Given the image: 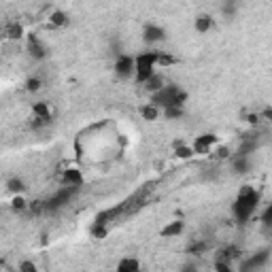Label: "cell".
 Masks as SVG:
<instances>
[{"mask_svg":"<svg viewBox=\"0 0 272 272\" xmlns=\"http://www.w3.org/2000/svg\"><path fill=\"white\" fill-rule=\"evenodd\" d=\"M68 13H64L62 9H53L49 13V17H47V23H49V28H66L68 26Z\"/></svg>","mask_w":272,"mask_h":272,"instance_id":"obj_14","label":"cell"},{"mask_svg":"<svg viewBox=\"0 0 272 272\" xmlns=\"http://www.w3.org/2000/svg\"><path fill=\"white\" fill-rule=\"evenodd\" d=\"M30 111H32V115H34V117H41V119H47V122H53V107L49 105V102H45V100L34 102V105L30 107Z\"/></svg>","mask_w":272,"mask_h":272,"instance_id":"obj_13","label":"cell"},{"mask_svg":"<svg viewBox=\"0 0 272 272\" xmlns=\"http://www.w3.org/2000/svg\"><path fill=\"white\" fill-rule=\"evenodd\" d=\"M260 191L255 189L253 185H243L238 189L236 200L232 204V213H234V219L236 223H247L255 213H258V206H260Z\"/></svg>","mask_w":272,"mask_h":272,"instance_id":"obj_1","label":"cell"},{"mask_svg":"<svg viewBox=\"0 0 272 272\" xmlns=\"http://www.w3.org/2000/svg\"><path fill=\"white\" fill-rule=\"evenodd\" d=\"M140 268H142V264H140L138 258H124V260H119V264H117L119 272H136Z\"/></svg>","mask_w":272,"mask_h":272,"instance_id":"obj_24","label":"cell"},{"mask_svg":"<svg viewBox=\"0 0 272 272\" xmlns=\"http://www.w3.org/2000/svg\"><path fill=\"white\" fill-rule=\"evenodd\" d=\"M2 34H4V38H9V41H19V38H23V26L21 23H17V21H13V23H9L4 30H2Z\"/></svg>","mask_w":272,"mask_h":272,"instance_id":"obj_22","label":"cell"},{"mask_svg":"<svg viewBox=\"0 0 272 272\" xmlns=\"http://www.w3.org/2000/svg\"><path fill=\"white\" fill-rule=\"evenodd\" d=\"M28 124H30V128H32V130H41V128L49 126L51 122H47V119H41V117H34V115H32Z\"/></svg>","mask_w":272,"mask_h":272,"instance_id":"obj_34","label":"cell"},{"mask_svg":"<svg viewBox=\"0 0 272 272\" xmlns=\"http://www.w3.org/2000/svg\"><path fill=\"white\" fill-rule=\"evenodd\" d=\"M28 55L34 62H43V60H47V55H49L47 45L36 34H28Z\"/></svg>","mask_w":272,"mask_h":272,"instance_id":"obj_7","label":"cell"},{"mask_svg":"<svg viewBox=\"0 0 272 272\" xmlns=\"http://www.w3.org/2000/svg\"><path fill=\"white\" fill-rule=\"evenodd\" d=\"M17 270L19 272H36L38 270V266L32 260H23V262H19L17 264Z\"/></svg>","mask_w":272,"mask_h":272,"instance_id":"obj_33","label":"cell"},{"mask_svg":"<svg viewBox=\"0 0 272 272\" xmlns=\"http://www.w3.org/2000/svg\"><path fill=\"white\" fill-rule=\"evenodd\" d=\"M162 113H164L166 119H170V122H177V119L185 117V107H166V109H162Z\"/></svg>","mask_w":272,"mask_h":272,"instance_id":"obj_27","label":"cell"},{"mask_svg":"<svg viewBox=\"0 0 272 272\" xmlns=\"http://www.w3.org/2000/svg\"><path fill=\"white\" fill-rule=\"evenodd\" d=\"M211 155H213L215 159H230V157H232V149H230L228 145H221V142H219L217 147H213Z\"/></svg>","mask_w":272,"mask_h":272,"instance_id":"obj_30","label":"cell"},{"mask_svg":"<svg viewBox=\"0 0 272 272\" xmlns=\"http://www.w3.org/2000/svg\"><path fill=\"white\" fill-rule=\"evenodd\" d=\"M142 41H145L147 45L162 43V41H166V30L159 26V23L149 21V23H145V28H142Z\"/></svg>","mask_w":272,"mask_h":272,"instance_id":"obj_8","label":"cell"},{"mask_svg":"<svg viewBox=\"0 0 272 272\" xmlns=\"http://www.w3.org/2000/svg\"><path fill=\"white\" fill-rule=\"evenodd\" d=\"M115 75L119 79H130L134 75V55L119 53L115 58Z\"/></svg>","mask_w":272,"mask_h":272,"instance_id":"obj_6","label":"cell"},{"mask_svg":"<svg viewBox=\"0 0 272 272\" xmlns=\"http://www.w3.org/2000/svg\"><path fill=\"white\" fill-rule=\"evenodd\" d=\"M157 51H142L138 55H134V81L142 85L147 81V79L155 73V68H157Z\"/></svg>","mask_w":272,"mask_h":272,"instance_id":"obj_3","label":"cell"},{"mask_svg":"<svg viewBox=\"0 0 272 272\" xmlns=\"http://www.w3.org/2000/svg\"><path fill=\"white\" fill-rule=\"evenodd\" d=\"M268 260H270V251L268 249H264V251H260V253H255L253 258H249L245 264H241L238 266V270H243V272H249V270H260V268H264L268 264Z\"/></svg>","mask_w":272,"mask_h":272,"instance_id":"obj_10","label":"cell"},{"mask_svg":"<svg viewBox=\"0 0 272 272\" xmlns=\"http://www.w3.org/2000/svg\"><path fill=\"white\" fill-rule=\"evenodd\" d=\"M232 170L236 174H247L251 170V157L249 155H234L232 157Z\"/></svg>","mask_w":272,"mask_h":272,"instance_id":"obj_16","label":"cell"},{"mask_svg":"<svg viewBox=\"0 0 272 272\" xmlns=\"http://www.w3.org/2000/svg\"><path fill=\"white\" fill-rule=\"evenodd\" d=\"M260 221H262V228L266 230V232L272 230V206L270 204L264 206V211L260 213Z\"/></svg>","mask_w":272,"mask_h":272,"instance_id":"obj_28","label":"cell"},{"mask_svg":"<svg viewBox=\"0 0 272 272\" xmlns=\"http://www.w3.org/2000/svg\"><path fill=\"white\" fill-rule=\"evenodd\" d=\"M79 189H81V187H75V185H64V187H60L49 200H45V211L49 213V211H58V209H62L64 204H68L70 200L77 196Z\"/></svg>","mask_w":272,"mask_h":272,"instance_id":"obj_4","label":"cell"},{"mask_svg":"<svg viewBox=\"0 0 272 272\" xmlns=\"http://www.w3.org/2000/svg\"><path fill=\"white\" fill-rule=\"evenodd\" d=\"M236 9H238V6H236L234 0H226V2H223V6H221V13L226 15V17H234Z\"/></svg>","mask_w":272,"mask_h":272,"instance_id":"obj_32","label":"cell"},{"mask_svg":"<svg viewBox=\"0 0 272 272\" xmlns=\"http://www.w3.org/2000/svg\"><path fill=\"white\" fill-rule=\"evenodd\" d=\"M187 92L181 90L179 85H164L159 92L149 94V102L155 105L157 109H166V107H185L187 102Z\"/></svg>","mask_w":272,"mask_h":272,"instance_id":"obj_2","label":"cell"},{"mask_svg":"<svg viewBox=\"0 0 272 272\" xmlns=\"http://www.w3.org/2000/svg\"><path fill=\"white\" fill-rule=\"evenodd\" d=\"M164 85H166V81H164V79L159 77L157 73H153V75H151V77L147 79L145 83H142V87H145V92H147V94H155V92L162 90Z\"/></svg>","mask_w":272,"mask_h":272,"instance_id":"obj_23","label":"cell"},{"mask_svg":"<svg viewBox=\"0 0 272 272\" xmlns=\"http://www.w3.org/2000/svg\"><path fill=\"white\" fill-rule=\"evenodd\" d=\"M179 60L174 58L172 53H166V51H157V60H155V64L157 66H174Z\"/></svg>","mask_w":272,"mask_h":272,"instance_id":"obj_29","label":"cell"},{"mask_svg":"<svg viewBox=\"0 0 272 272\" xmlns=\"http://www.w3.org/2000/svg\"><path fill=\"white\" fill-rule=\"evenodd\" d=\"M245 122L249 124V126H258L260 124V113H245Z\"/></svg>","mask_w":272,"mask_h":272,"instance_id":"obj_35","label":"cell"},{"mask_svg":"<svg viewBox=\"0 0 272 272\" xmlns=\"http://www.w3.org/2000/svg\"><path fill=\"white\" fill-rule=\"evenodd\" d=\"M4 187H6L9 194H26V189H28L26 181H23L21 177H9L6 183H4Z\"/></svg>","mask_w":272,"mask_h":272,"instance_id":"obj_19","label":"cell"},{"mask_svg":"<svg viewBox=\"0 0 272 272\" xmlns=\"http://www.w3.org/2000/svg\"><path fill=\"white\" fill-rule=\"evenodd\" d=\"M241 255H243V251H241V247H236V245L221 247V249L217 251V258H221V260H228V262L234 264V266H236V260H241Z\"/></svg>","mask_w":272,"mask_h":272,"instance_id":"obj_15","label":"cell"},{"mask_svg":"<svg viewBox=\"0 0 272 272\" xmlns=\"http://www.w3.org/2000/svg\"><path fill=\"white\" fill-rule=\"evenodd\" d=\"M260 119H264V122H272V109L270 107L264 109L262 113H260Z\"/></svg>","mask_w":272,"mask_h":272,"instance_id":"obj_36","label":"cell"},{"mask_svg":"<svg viewBox=\"0 0 272 272\" xmlns=\"http://www.w3.org/2000/svg\"><path fill=\"white\" fill-rule=\"evenodd\" d=\"M213 26H215V19L209 13H200L194 19V30L198 32V34H209V32L213 30Z\"/></svg>","mask_w":272,"mask_h":272,"instance_id":"obj_12","label":"cell"},{"mask_svg":"<svg viewBox=\"0 0 272 272\" xmlns=\"http://www.w3.org/2000/svg\"><path fill=\"white\" fill-rule=\"evenodd\" d=\"M217 145H219V138L215 134H200L191 142V149H194V155H211L213 147Z\"/></svg>","mask_w":272,"mask_h":272,"instance_id":"obj_5","label":"cell"},{"mask_svg":"<svg viewBox=\"0 0 272 272\" xmlns=\"http://www.w3.org/2000/svg\"><path fill=\"white\" fill-rule=\"evenodd\" d=\"M23 90L28 94H36L43 90V79L41 77H28L26 81H23Z\"/></svg>","mask_w":272,"mask_h":272,"instance_id":"obj_26","label":"cell"},{"mask_svg":"<svg viewBox=\"0 0 272 272\" xmlns=\"http://www.w3.org/2000/svg\"><path fill=\"white\" fill-rule=\"evenodd\" d=\"M172 153H174L177 159H191L194 157V149H191V145H187V142L179 140V142H174L172 145Z\"/></svg>","mask_w":272,"mask_h":272,"instance_id":"obj_20","label":"cell"},{"mask_svg":"<svg viewBox=\"0 0 272 272\" xmlns=\"http://www.w3.org/2000/svg\"><path fill=\"white\" fill-rule=\"evenodd\" d=\"M138 113L145 122H157L159 115H162V109H157L155 105H151V102H145V105H140Z\"/></svg>","mask_w":272,"mask_h":272,"instance_id":"obj_17","label":"cell"},{"mask_svg":"<svg viewBox=\"0 0 272 272\" xmlns=\"http://www.w3.org/2000/svg\"><path fill=\"white\" fill-rule=\"evenodd\" d=\"M90 236L94 238V241H102V238L109 236V226H105V223H92L90 226Z\"/></svg>","mask_w":272,"mask_h":272,"instance_id":"obj_25","label":"cell"},{"mask_svg":"<svg viewBox=\"0 0 272 272\" xmlns=\"http://www.w3.org/2000/svg\"><path fill=\"white\" fill-rule=\"evenodd\" d=\"M213 268L217 270V272H232V270H234V264H232V262H228V260L215 258V264H213Z\"/></svg>","mask_w":272,"mask_h":272,"instance_id":"obj_31","label":"cell"},{"mask_svg":"<svg viewBox=\"0 0 272 272\" xmlns=\"http://www.w3.org/2000/svg\"><path fill=\"white\" fill-rule=\"evenodd\" d=\"M209 251V243L202 241V238H196V241H191L187 247H185V253L191 255V258H198V255H204Z\"/></svg>","mask_w":272,"mask_h":272,"instance_id":"obj_18","label":"cell"},{"mask_svg":"<svg viewBox=\"0 0 272 272\" xmlns=\"http://www.w3.org/2000/svg\"><path fill=\"white\" fill-rule=\"evenodd\" d=\"M62 183H64V185L81 187L83 183H85V174H83L81 168H77V166H68V168H64V170H62Z\"/></svg>","mask_w":272,"mask_h":272,"instance_id":"obj_9","label":"cell"},{"mask_svg":"<svg viewBox=\"0 0 272 272\" xmlns=\"http://www.w3.org/2000/svg\"><path fill=\"white\" fill-rule=\"evenodd\" d=\"M28 200L23 194H11V200H9V209L13 213H26L28 211Z\"/></svg>","mask_w":272,"mask_h":272,"instance_id":"obj_21","label":"cell"},{"mask_svg":"<svg viewBox=\"0 0 272 272\" xmlns=\"http://www.w3.org/2000/svg\"><path fill=\"white\" fill-rule=\"evenodd\" d=\"M183 232H185V223L181 219H174V221H168L166 226L159 230V236L162 238H177L183 234Z\"/></svg>","mask_w":272,"mask_h":272,"instance_id":"obj_11","label":"cell"}]
</instances>
